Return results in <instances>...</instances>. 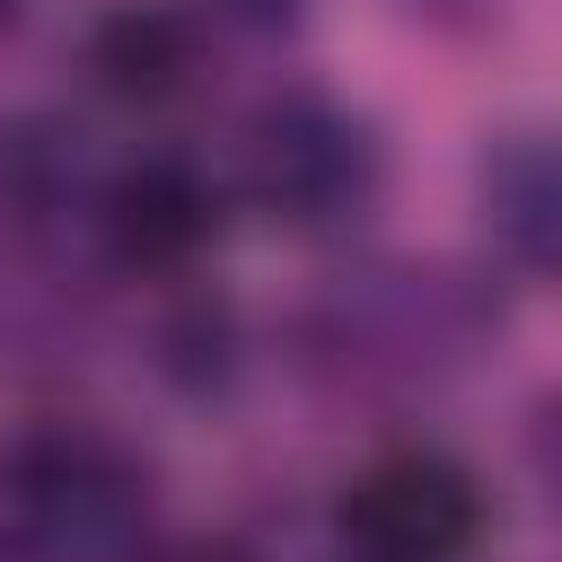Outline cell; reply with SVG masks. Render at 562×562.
<instances>
[{
  "instance_id": "8",
  "label": "cell",
  "mask_w": 562,
  "mask_h": 562,
  "mask_svg": "<svg viewBox=\"0 0 562 562\" xmlns=\"http://www.w3.org/2000/svg\"><path fill=\"white\" fill-rule=\"evenodd\" d=\"M132 562H246L237 544H167V553H132Z\"/></svg>"
},
{
  "instance_id": "3",
  "label": "cell",
  "mask_w": 562,
  "mask_h": 562,
  "mask_svg": "<svg viewBox=\"0 0 562 562\" xmlns=\"http://www.w3.org/2000/svg\"><path fill=\"white\" fill-rule=\"evenodd\" d=\"M334 518L351 562H465L483 536V483L448 448H395L351 474Z\"/></svg>"
},
{
  "instance_id": "5",
  "label": "cell",
  "mask_w": 562,
  "mask_h": 562,
  "mask_svg": "<svg viewBox=\"0 0 562 562\" xmlns=\"http://www.w3.org/2000/svg\"><path fill=\"white\" fill-rule=\"evenodd\" d=\"M193 61H202V35H193V18L176 0H123V9H105L88 26V79L114 105H167V97H184Z\"/></svg>"
},
{
  "instance_id": "2",
  "label": "cell",
  "mask_w": 562,
  "mask_h": 562,
  "mask_svg": "<svg viewBox=\"0 0 562 562\" xmlns=\"http://www.w3.org/2000/svg\"><path fill=\"white\" fill-rule=\"evenodd\" d=\"M246 193L281 228H334L378 193V140L334 97H272L246 123Z\"/></svg>"
},
{
  "instance_id": "4",
  "label": "cell",
  "mask_w": 562,
  "mask_h": 562,
  "mask_svg": "<svg viewBox=\"0 0 562 562\" xmlns=\"http://www.w3.org/2000/svg\"><path fill=\"white\" fill-rule=\"evenodd\" d=\"M97 220H105V255L123 272H193L220 237V184L193 158L158 149V158H132L105 184Z\"/></svg>"
},
{
  "instance_id": "7",
  "label": "cell",
  "mask_w": 562,
  "mask_h": 562,
  "mask_svg": "<svg viewBox=\"0 0 562 562\" xmlns=\"http://www.w3.org/2000/svg\"><path fill=\"white\" fill-rule=\"evenodd\" d=\"M211 18H228V26H246V35H272V26L299 18V0H211Z\"/></svg>"
},
{
  "instance_id": "1",
  "label": "cell",
  "mask_w": 562,
  "mask_h": 562,
  "mask_svg": "<svg viewBox=\"0 0 562 562\" xmlns=\"http://www.w3.org/2000/svg\"><path fill=\"white\" fill-rule=\"evenodd\" d=\"M149 536V465L88 430L44 422L0 448V562H132Z\"/></svg>"
},
{
  "instance_id": "6",
  "label": "cell",
  "mask_w": 562,
  "mask_h": 562,
  "mask_svg": "<svg viewBox=\"0 0 562 562\" xmlns=\"http://www.w3.org/2000/svg\"><path fill=\"white\" fill-rule=\"evenodd\" d=\"M483 202H492V228L509 237L518 272H544L553 263V158H544V140H509L483 176Z\"/></svg>"
}]
</instances>
